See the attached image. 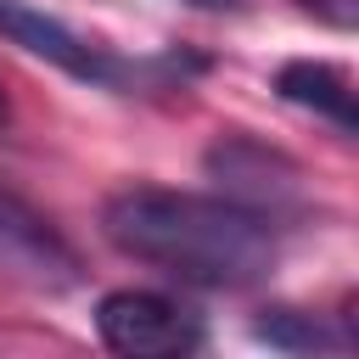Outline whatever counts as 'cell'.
<instances>
[{"label": "cell", "mask_w": 359, "mask_h": 359, "mask_svg": "<svg viewBox=\"0 0 359 359\" xmlns=\"http://www.w3.org/2000/svg\"><path fill=\"white\" fill-rule=\"evenodd\" d=\"M101 230L118 252L191 280V286H252L275 264V224L269 213L230 202V196H191L163 185H129L107 196Z\"/></svg>", "instance_id": "obj_1"}, {"label": "cell", "mask_w": 359, "mask_h": 359, "mask_svg": "<svg viewBox=\"0 0 359 359\" xmlns=\"http://www.w3.org/2000/svg\"><path fill=\"white\" fill-rule=\"evenodd\" d=\"M0 275L22 280L34 292H62L79 280V258L73 247L17 196L0 191Z\"/></svg>", "instance_id": "obj_3"}, {"label": "cell", "mask_w": 359, "mask_h": 359, "mask_svg": "<svg viewBox=\"0 0 359 359\" xmlns=\"http://www.w3.org/2000/svg\"><path fill=\"white\" fill-rule=\"evenodd\" d=\"M185 6H196V11H236L241 0H185Z\"/></svg>", "instance_id": "obj_8"}, {"label": "cell", "mask_w": 359, "mask_h": 359, "mask_svg": "<svg viewBox=\"0 0 359 359\" xmlns=\"http://www.w3.org/2000/svg\"><path fill=\"white\" fill-rule=\"evenodd\" d=\"M303 11H314L320 22H331V28H353L359 22V0H297Z\"/></svg>", "instance_id": "obj_7"}, {"label": "cell", "mask_w": 359, "mask_h": 359, "mask_svg": "<svg viewBox=\"0 0 359 359\" xmlns=\"http://www.w3.org/2000/svg\"><path fill=\"white\" fill-rule=\"evenodd\" d=\"M0 129H6V95H0Z\"/></svg>", "instance_id": "obj_9"}, {"label": "cell", "mask_w": 359, "mask_h": 359, "mask_svg": "<svg viewBox=\"0 0 359 359\" xmlns=\"http://www.w3.org/2000/svg\"><path fill=\"white\" fill-rule=\"evenodd\" d=\"M95 331L112 353H185L202 342L196 314H185L174 297L163 292H107L95 309Z\"/></svg>", "instance_id": "obj_2"}, {"label": "cell", "mask_w": 359, "mask_h": 359, "mask_svg": "<svg viewBox=\"0 0 359 359\" xmlns=\"http://www.w3.org/2000/svg\"><path fill=\"white\" fill-rule=\"evenodd\" d=\"M258 337L269 348H292V353H314V348H342L348 337H337L320 314H303V309H269L258 320Z\"/></svg>", "instance_id": "obj_6"}, {"label": "cell", "mask_w": 359, "mask_h": 359, "mask_svg": "<svg viewBox=\"0 0 359 359\" xmlns=\"http://www.w3.org/2000/svg\"><path fill=\"white\" fill-rule=\"evenodd\" d=\"M275 90L292 107H309V112L331 118L342 135L353 129V84H348L342 67H331V62H286L275 73Z\"/></svg>", "instance_id": "obj_5"}, {"label": "cell", "mask_w": 359, "mask_h": 359, "mask_svg": "<svg viewBox=\"0 0 359 359\" xmlns=\"http://www.w3.org/2000/svg\"><path fill=\"white\" fill-rule=\"evenodd\" d=\"M0 34H6L11 45H22L28 56L73 73V79H118V62H112L107 50H95V45H90L84 34H73L62 17H50V11H39V6H28V0H0Z\"/></svg>", "instance_id": "obj_4"}]
</instances>
